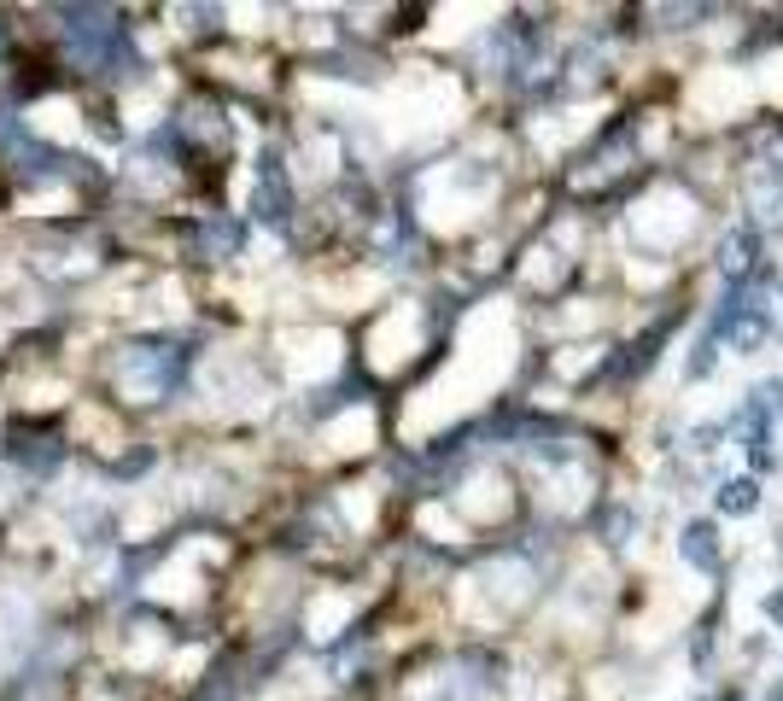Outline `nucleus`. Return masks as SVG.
Instances as JSON below:
<instances>
[{
  "label": "nucleus",
  "mask_w": 783,
  "mask_h": 701,
  "mask_svg": "<svg viewBox=\"0 0 783 701\" xmlns=\"http://www.w3.org/2000/svg\"><path fill=\"white\" fill-rule=\"evenodd\" d=\"M678 555H685L696 573H719V526L713 521H690L685 538H678Z\"/></svg>",
  "instance_id": "f257e3e1"
},
{
  "label": "nucleus",
  "mask_w": 783,
  "mask_h": 701,
  "mask_svg": "<svg viewBox=\"0 0 783 701\" xmlns=\"http://www.w3.org/2000/svg\"><path fill=\"white\" fill-rule=\"evenodd\" d=\"M719 275L737 281V286H743V281L754 275V229L725 234V245H719Z\"/></svg>",
  "instance_id": "f03ea898"
},
{
  "label": "nucleus",
  "mask_w": 783,
  "mask_h": 701,
  "mask_svg": "<svg viewBox=\"0 0 783 701\" xmlns=\"http://www.w3.org/2000/svg\"><path fill=\"white\" fill-rule=\"evenodd\" d=\"M713 503H719V514H737V521H743V514L760 509V485L754 480H725L713 491Z\"/></svg>",
  "instance_id": "7ed1b4c3"
},
{
  "label": "nucleus",
  "mask_w": 783,
  "mask_h": 701,
  "mask_svg": "<svg viewBox=\"0 0 783 701\" xmlns=\"http://www.w3.org/2000/svg\"><path fill=\"white\" fill-rule=\"evenodd\" d=\"M603 526H608V544H631V532H637V514H631V509H620V503H614Z\"/></svg>",
  "instance_id": "20e7f679"
},
{
  "label": "nucleus",
  "mask_w": 783,
  "mask_h": 701,
  "mask_svg": "<svg viewBox=\"0 0 783 701\" xmlns=\"http://www.w3.org/2000/svg\"><path fill=\"white\" fill-rule=\"evenodd\" d=\"M766 620H772V626H783V590H772V596H766Z\"/></svg>",
  "instance_id": "39448f33"
},
{
  "label": "nucleus",
  "mask_w": 783,
  "mask_h": 701,
  "mask_svg": "<svg viewBox=\"0 0 783 701\" xmlns=\"http://www.w3.org/2000/svg\"><path fill=\"white\" fill-rule=\"evenodd\" d=\"M777 701H783V684H777Z\"/></svg>",
  "instance_id": "423d86ee"
}]
</instances>
